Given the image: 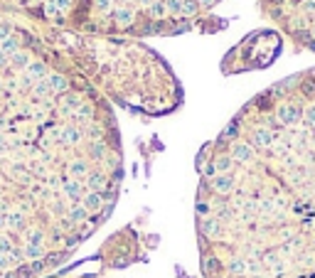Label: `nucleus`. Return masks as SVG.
Listing matches in <instances>:
<instances>
[{
	"instance_id": "20e7f679",
	"label": "nucleus",
	"mask_w": 315,
	"mask_h": 278,
	"mask_svg": "<svg viewBox=\"0 0 315 278\" xmlns=\"http://www.w3.org/2000/svg\"><path fill=\"white\" fill-rule=\"evenodd\" d=\"M114 17H116L119 27H130V25L135 22V10L121 5V7H116V10H114Z\"/></svg>"
},
{
	"instance_id": "9b49d317",
	"label": "nucleus",
	"mask_w": 315,
	"mask_h": 278,
	"mask_svg": "<svg viewBox=\"0 0 315 278\" xmlns=\"http://www.w3.org/2000/svg\"><path fill=\"white\" fill-rule=\"evenodd\" d=\"M64 192H66V197H69V200H79V197H81V192H84V185H81L79 180H69V182L64 185Z\"/></svg>"
},
{
	"instance_id": "0eeeda50",
	"label": "nucleus",
	"mask_w": 315,
	"mask_h": 278,
	"mask_svg": "<svg viewBox=\"0 0 315 278\" xmlns=\"http://www.w3.org/2000/svg\"><path fill=\"white\" fill-rule=\"evenodd\" d=\"M212 165H214L217 175H229V170L234 167V160H232V155H217L212 160Z\"/></svg>"
},
{
	"instance_id": "dca6fc26",
	"label": "nucleus",
	"mask_w": 315,
	"mask_h": 278,
	"mask_svg": "<svg viewBox=\"0 0 315 278\" xmlns=\"http://www.w3.org/2000/svg\"><path fill=\"white\" fill-rule=\"evenodd\" d=\"M27 259H35V261H40V259H45V249L42 246H35V244H25V251H22Z\"/></svg>"
},
{
	"instance_id": "6ab92c4d",
	"label": "nucleus",
	"mask_w": 315,
	"mask_h": 278,
	"mask_svg": "<svg viewBox=\"0 0 315 278\" xmlns=\"http://www.w3.org/2000/svg\"><path fill=\"white\" fill-rule=\"evenodd\" d=\"M165 12H168V10H165V2H158V0H155L150 7H148V15H150L153 20H160V17H165Z\"/></svg>"
},
{
	"instance_id": "c85d7f7f",
	"label": "nucleus",
	"mask_w": 315,
	"mask_h": 278,
	"mask_svg": "<svg viewBox=\"0 0 315 278\" xmlns=\"http://www.w3.org/2000/svg\"><path fill=\"white\" fill-rule=\"evenodd\" d=\"M94 5L101 10V12H109L114 7V0H94Z\"/></svg>"
},
{
	"instance_id": "cd10ccee",
	"label": "nucleus",
	"mask_w": 315,
	"mask_h": 278,
	"mask_svg": "<svg viewBox=\"0 0 315 278\" xmlns=\"http://www.w3.org/2000/svg\"><path fill=\"white\" fill-rule=\"evenodd\" d=\"M202 269H204V274H212V271L219 269V261H217V259H204V266H202Z\"/></svg>"
},
{
	"instance_id": "e433bc0d",
	"label": "nucleus",
	"mask_w": 315,
	"mask_h": 278,
	"mask_svg": "<svg viewBox=\"0 0 315 278\" xmlns=\"http://www.w3.org/2000/svg\"><path fill=\"white\" fill-rule=\"evenodd\" d=\"M301 89H303V94H313V91H315V81H308V84H303Z\"/></svg>"
},
{
	"instance_id": "b1692460",
	"label": "nucleus",
	"mask_w": 315,
	"mask_h": 278,
	"mask_svg": "<svg viewBox=\"0 0 315 278\" xmlns=\"http://www.w3.org/2000/svg\"><path fill=\"white\" fill-rule=\"evenodd\" d=\"M22 224H25V217H22V214L15 212V214L7 217V226H12V229H22Z\"/></svg>"
},
{
	"instance_id": "c03bdc74",
	"label": "nucleus",
	"mask_w": 315,
	"mask_h": 278,
	"mask_svg": "<svg viewBox=\"0 0 315 278\" xmlns=\"http://www.w3.org/2000/svg\"><path fill=\"white\" fill-rule=\"evenodd\" d=\"M313 37H315V27H313Z\"/></svg>"
},
{
	"instance_id": "f8f14e48",
	"label": "nucleus",
	"mask_w": 315,
	"mask_h": 278,
	"mask_svg": "<svg viewBox=\"0 0 315 278\" xmlns=\"http://www.w3.org/2000/svg\"><path fill=\"white\" fill-rule=\"evenodd\" d=\"M199 229H202V234H204V236L214 239V236L219 234V222H217V219H204V222L199 224Z\"/></svg>"
},
{
	"instance_id": "bb28decb",
	"label": "nucleus",
	"mask_w": 315,
	"mask_h": 278,
	"mask_svg": "<svg viewBox=\"0 0 315 278\" xmlns=\"http://www.w3.org/2000/svg\"><path fill=\"white\" fill-rule=\"evenodd\" d=\"M45 12H47L50 17H55V20H60V17H62V15H60V7H57L55 2H47V5H45Z\"/></svg>"
},
{
	"instance_id": "ddd939ff",
	"label": "nucleus",
	"mask_w": 315,
	"mask_h": 278,
	"mask_svg": "<svg viewBox=\"0 0 315 278\" xmlns=\"http://www.w3.org/2000/svg\"><path fill=\"white\" fill-rule=\"evenodd\" d=\"M27 74H30V79H45L47 76V64L45 62H30Z\"/></svg>"
},
{
	"instance_id": "7ed1b4c3",
	"label": "nucleus",
	"mask_w": 315,
	"mask_h": 278,
	"mask_svg": "<svg viewBox=\"0 0 315 278\" xmlns=\"http://www.w3.org/2000/svg\"><path fill=\"white\" fill-rule=\"evenodd\" d=\"M212 190L219 195H229L234 190V177L232 175H214L212 177Z\"/></svg>"
},
{
	"instance_id": "79ce46f5",
	"label": "nucleus",
	"mask_w": 315,
	"mask_h": 278,
	"mask_svg": "<svg viewBox=\"0 0 315 278\" xmlns=\"http://www.w3.org/2000/svg\"><path fill=\"white\" fill-rule=\"evenodd\" d=\"M5 64H7V57H5V55L0 52V67H5Z\"/></svg>"
},
{
	"instance_id": "a19ab883",
	"label": "nucleus",
	"mask_w": 315,
	"mask_h": 278,
	"mask_svg": "<svg viewBox=\"0 0 315 278\" xmlns=\"http://www.w3.org/2000/svg\"><path fill=\"white\" fill-rule=\"evenodd\" d=\"M2 226H7V217H5V214H0V229H2Z\"/></svg>"
},
{
	"instance_id": "4c0bfd02",
	"label": "nucleus",
	"mask_w": 315,
	"mask_h": 278,
	"mask_svg": "<svg viewBox=\"0 0 315 278\" xmlns=\"http://www.w3.org/2000/svg\"><path fill=\"white\" fill-rule=\"evenodd\" d=\"M55 5H57L60 10H69V5H71V0H55Z\"/></svg>"
},
{
	"instance_id": "473e14b6",
	"label": "nucleus",
	"mask_w": 315,
	"mask_h": 278,
	"mask_svg": "<svg viewBox=\"0 0 315 278\" xmlns=\"http://www.w3.org/2000/svg\"><path fill=\"white\" fill-rule=\"evenodd\" d=\"M47 91H50V86H47V81H40V84L35 86V94H37V96H45Z\"/></svg>"
},
{
	"instance_id": "6e6552de",
	"label": "nucleus",
	"mask_w": 315,
	"mask_h": 278,
	"mask_svg": "<svg viewBox=\"0 0 315 278\" xmlns=\"http://www.w3.org/2000/svg\"><path fill=\"white\" fill-rule=\"evenodd\" d=\"M101 207H104V195L101 192H89L84 197V209L86 212H99Z\"/></svg>"
},
{
	"instance_id": "2eb2a0df",
	"label": "nucleus",
	"mask_w": 315,
	"mask_h": 278,
	"mask_svg": "<svg viewBox=\"0 0 315 278\" xmlns=\"http://www.w3.org/2000/svg\"><path fill=\"white\" fill-rule=\"evenodd\" d=\"M62 140L64 143H69V145H74V143H79L81 140V131L79 128H74V126H66L62 131Z\"/></svg>"
},
{
	"instance_id": "39448f33",
	"label": "nucleus",
	"mask_w": 315,
	"mask_h": 278,
	"mask_svg": "<svg viewBox=\"0 0 315 278\" xmlns=\"http://www.w3.org/2000/svg\"><path fill=\"white\" fill-rule=\"evenodd\" d=\"M47 86H50V91H55V94H60V91H66L69 89V79L64 76V74H47Z\"/></svg>"
},
{
	"instance_id": "393cba45",
	"label": "nucleus",
	"mask_w": 315,
	"mask_h": 278,
	"mask_svg": "<svg viewBox=\"0 0 315 278\" xmlns=\"http://www.w3.org/2000/svg\"><path fill=\"white\" fill-rule=\"evenodd\" d=\"M303 121H306L308 126H315V104H313V106H308V109L303 111Z\"/></svg>"
},
{
	"instance_id": "37998d69",
	"label": "nucleus",
	"mask_w": 315,
	"mask_h": 278,
	"mask_svg": "<svg viewBox=\"0 0 315 278\" xmlns=\"http://www.w3.org/2000/svg\"><path fill=\"white\" fill-rule=\"evenodd\" d=\"M138 2H140V5H148V7L153 5V0H138Z\"/></svg>"
},
{
	"instance_id": "4468645a",
	"label": "nucleus",
	"mask_w": 315,
	"mask_h": 278,
	"mask_svg": "<svg viewBox=\"0 0 315 278\" xmlns=\"http://www.w3.org/2000/svg\"><path fill=\"white\" fill-rule=\"evenodd\" d=\"M86 217H89V212L84 209V205H81V207L76 205V207L69 209V222H71V224H84V222H86Z\"/></svg>"
},
{
	"instance_id": "412c9836",
	"label": "nucleus",
	"mask_w": 315,
	"mask_h": 278,
	"mask_svg": "<svg viewBox=\"0 0 315 278\" xmlns=\"http://www.w3.org/2000/svg\"><path fill=\"white\" fill-rule=\"evenodd\" d=\"M12 64L27 69V67H30V55H27V52H15V55H12Z\"/></svg>"
},
{
	"instance_id": "a878e982",
	"label": "nucleus",
	"mask_w": 315,
	"mask_h": 278,
	"mask_svg": "<svg viewBox=\"0 0 315 278\" xmlns=\"http://www.w3.org/2000/svg\"><path fill=\"white\" fill-rule=\"evenodd\" d=\"M104 153H106V145H104V143H99V140L91 143V158H101Z\"/></svg>"
},
{
	"instance_id": "c9c22d12",
	"label": "nucleus",
	"mask_w": 315,
	"mask_h": 278,
	"mask_svg": "<svg viewBox=\"0 0 315 278\" xmlns=\"http://www.w3.org/2000/svg\"><path fill=\"white\" fill-rule=\"evenodd\" d=\"M10 266V259H7V254H0V271H5Z\"/></svg>"
},
{
	"instance_id": "58836bf2",
	"label": "nucleus",
	"mask_w": 315,
	"mask_h": 278,
	"mask_svg": "<svg viewBox=\"0 0 315 278\" xmlns=\"http://www.w3.org/2000/svg\"><path fill=\"white\" fill-rule=\"evenodd\" d=\"M64 104H66V106H74V104H79V99H76V96H66Z\"/></svg>"
},
{
	"instance_id": "2f4dec72",
	"label": "nucleus",
	"mask_w": 315,
	"mask_h": 278,
	"mask_svg": "<svg viewBox=\"0 0 315 278\" xmlns=\"http://www.w3.org/2000/svg\"><path fill=\"white\" fill-rule=\"evenodd\" d=\"M12 251V244L7 236H0V254H10Z\"/></svg>"
},
{
	"instance_id": "5701e85b",
	"label": "nucleus",
	"mask_w": 315,
	"mask_h": 278,
	"mask_svg": "<svg viewBox=\"0 0 315 278\" xmlns=\"http://www.w3.org/2000/svg\"><path fill=\"white\" fill-rule=\"evenodd\" d=\"M197 10H199V2L197 0H183V15L192 17V15H197Z\"/></svg>"
},
{
	"instance_id": "7c9ffc66",
	"label": "nucleus",
	"mask_w": 315,
	"mask_h": 278,
	"mask_svg": "<svg viewBox=\"0 0 315 278\" xmlns=\"http://www.w3.org/2000/svg\"><path fill=\"white\" fill-rule=\"evenodd\" d=\"M237 133H239V126H237V123H229V128H224L222 138H234Z\"/></svg>"
},
{
	"instance_id": "4be33fe9",
	"label": "nucleus",
	"mask_w": 315,
	"mask_h": 278,
	"mask_svg": "<svg viewBox=\"0 0 315 278\" xmlns=\"http://www.w3.org/2000/svg\"><path fill=\"white\" fill-rule=\"evenodd\" d=\"M165 10L170 12V15H183V0H165Z\"/></svg>"
},
{
	"instance_id": "9d476101",
	"label": "nucleus",
	"mask_w": 315,
	"mask_h": 278,
	"mask_svg": "<svg viewBox=\"0 0 315 278\" xmlns=\"http://www.w3.org/2000/svg\"><path fill=\"white\" fill-rule=\"evenodd\" d=\"M89 172V165L84 163V160H74V163H69V175H71V180H79V177H84Z\"/></svg>"
},
{
	"instance_id": "c756f323",
	"label": "nucleus",
	"mask_w": 315,
	"mask_h": 278,
	"mask_svg": "<svg viewBox=\"0 0 315 278\" xmlns=\"http://www.w3.org/2000/svg\"><path fill=\"white\" fill-rule=\"evenodd\" d=\"M35 274H32V269L30 266H20L17 271H15V278H32Z\"/></svg>"
},
{
	"instance_id": "1a4fd4ad",
	"label": "nucleus",
	"mask_w": 315,
	"mask_h": 278,
	"mask_svg": "<svg viewBox=\"0 0 315 278\" xmlns=\"http://www.w3.org/2000/svg\"><path fill=\"white\" fill-rule=\"evenodd\" d=\"M86 187H89L91 192H101V190L106 187V175H104V172H91V175L86 177Z\"/></svg>"
},
{
	"instance_id": "f257e3e1",
	"label": "nucleus",
	"mask_w": 315,
	"mask_h": 278,
	"mask_svg": "<svg viewBox=\"0 0 315 278\" xmlns=\"http://www.w3.org/2000/svg\"><path fill=\"white\" fill-rule=\"evenodd\" d=\"M276 118H278L283 126H293V123H298V121L303 118V109H301L298 104H281V106L276 109Z\"/></svg>"
},
{
	"instance_id": "f704fd0d",
	"label": "nucleus",
	"mask_w": 315,
	"mask_h": 278,
	"mask_svg": "<svg viewBox=\"0 0 315 278\" xmlns=\"http://www.w3.org/2000/svg\"><path fill=\"white\" fill-rule=\"evenodd\" d=\"M7 37H10V27L7 25H0V42L7 40Z\"/></svg>"
},
{
	"instance_id": "ea45409f",
	"label": "nucleus",
	"mask_w": 315,
	"mask_h": 278,
	"mask_svg": "<svg viewBox=\"0 0 315 278\" xmlns=\"http://www.w3.org/2000/svg\"><path fill=\"white\" fill-rule=\"evenodd\" d=\"M197 2H199V7H212L217 0H197Z\"/></svg>"
},
{
	"instance_id": "f03ea898",
	"label": "nucleus",
	"mask_w": 315,
	"mask_h": 278,
	"mask_svg": "<svg viewBox=\"0 0 315 278\" xmlns=\"http://www.w3.org/2000/svg\"><path fill=\"white\" fill-rule=\"evenodd\" d=\"M232 160L234 163H249L253 158V145H249V143H242V140H237L234 145H232Z\"/></svg>"
},
{
	"instance_id": "72a5a7b5",
	"label": "nucleus",
	"mask_w": 315,
	"mask_h": 278,
	"mask_svg": "<svg viewBox=\"0 0 315 278\" xmlns=\"http://www.w3.org/2000/svg\"><path fill=\"white\" fill-rule=\"evenodd\" d=\"M197 214H199V217H207V214H209V205H207V202H197Z\"/></svg>"
},
{
	"instance_id": "423d86ee",
	"label": "nucleus",
	"mask_w": 315,
	"mask_h": 278,
	"mask_svg": "<svg viewBox=\"0 0 315 278\" xmlns=\"http://www.w3.org/2000/svg\"><path fill=\"white\" fill-rule=\"evenodd\" d=\"M273 143V133L268 131V128H256L252 136V145H256V148H268Z\"/></svg>"
},
{
	"instance_id": "aec40b11",
	"label": "nucleus",
	"mask_w": 315,
	"mask_h": 278,
	"mask_svg": "<svg viewBox=\"0 0 315 278\" xmlns=\"http://www.w3.org/2000/svg\"><path fill=\"white\" fill-rule=\"evenodd\" d=\"M42 241H45V234H42V229H30V231H27V244L42 246Z\"/></svg>"
},
{
	"instance_id": "a211bd4d",
	"label": "nucleus",
	"mask_w": 315,
	"mask_h": 278,
	"mask_svg": "<svg viewBox=\"0 0 315 278\" xmlns=\"http://www.w3.org/2000/svg\"><path fill=\"white\" fill-rule=\"evenodd\" d=\"M17 47H20V45H17V40H15V37H7V40H2V42H0V52H2L5 57H7V55L12 57V55L17 52Z\"/></svg>"
},
{
	"instance_id": "f3484780",
	"label": "nucleus",
	"mask_w": 315,
	"mask_h": 278,
	"mask_svg": "<svg viewBox=\"0 0 315 278\" xmlns=\"http://www.w3.org/2000/svg\"><path fill=\"white\" fill-rule=\"evenodd\" d=\"M229 274L232 276H244L247 274V261L244 259H232L229 261Z\"/></svg>"
}]
</instances>
